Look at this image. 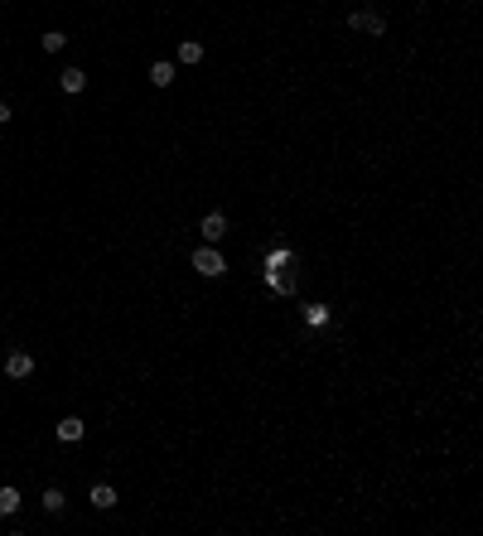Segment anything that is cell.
Returning <instances> with one entry per match:
<instances>
[{
  "label": "cell",
  "mask_w": 483,
  "mask_h": 536,
  "mask_svg": "<svg viewBox=\"0 0 483 536\" xmlns=\"http://www.w3.org/2000/svg\"><path fill=\"white\" fill-rule=\"evenodd\" d=\"M189 266L198 271V276H208V280L227 271V261H222V251H218V246H208V242H203V246H198V251L189 256Z\"/></svg>",
  "instance_id": "6da1fadb"
},
{
  "label": "cell",
  "mask_w": 483,
  "mask_h": 536,
  "mask_svg": "<svg viewBox=\"0 0 483 536\" xmlns=\"http://www.w3.org/2000/svg\"><path fill=\"white\" fill-rule=\"evenodd\" d=\"M348 29H353V34H386V19L377 10H353V15H348Z\"/></svg>",
  "instance_id": "7a4b0ae2"
},
{
  "label": "cell",
  "mask_w": 483,
  "mask_h": 536,
  "mask_svg": "<svg viewBox=\"0 0 483 536\" xmlns=\"http://www.w3.org/2000/svg\"><path fill=\"white\" fill-rule=\"evenodd\" d=\"M5 377H15V382H24V377H34V353H24V348H15V353L5 358Z\"/></svg>",
  "instance_id": "3957f363"
},
{
  "label": "cell",
  "mask_w": 483,
  "mask_h": 536,
  "mask_svg": "<svg viewBox=\"0 0 483 536\" xmlns=\"http://www.w3.org/2000/svg\"><path fill=\"white\" fill-rule=\"evenodd\" d=\"M198 232H203V242H208V246H218V242L227 237V217H222V213H208L203 222H198Z\"/></svg>",
  "instance_id": "277c9868"
},
{
  "label": "cell",
  "mask_w": 483,
  "mask_h": 536,
  "mask_svg": "<svg viewBox=\"0 0 483 536\" xmlns=\"http://www.w3.org/2000/svg\"><path fill=\"white\" fill-rule=\"evenodd\" d=\"M54 435H58V439H63V444H78V439H83V435H88V426H83V421H78V416H63V421H58V426H54Z\"/></svg>",
  "instance_id": "5b68a950"
},
{
  "label": "cell",
  "mask_w": 483,
  "mask_h": 536,
  "mask_svg": "<svg viewBox=\"0 0 483 536\" xmlns=\"http://www.w3.org/2000/svg\"><path fill=\"white\" fill-rule=\"evenodd\" d=\"M58 87H63L68 97H78V92L88 87V73H83V68H63V73H58Z\"/></svg>",
  "instance_id": "8992f818"
},
{
  "label": "cell",
  "mask_w": 483,
  "mask_h": 536,
  "mask_svg": "<svg viewBox=\"0 0 483 536\" xmlns=\"http://www.w3.org/2000/svg\"><path fill=\"white\" fill-rule=\"evenodd\" d=\"M92 508L97 512H111V508H116V488H111V483H97L92 488Z\"/></svg>",
  "instance_id": "52a82bcc"
},
{
  "label": "cell",
  "mask_w": 483,
  "mask_h": 536,
  "mask_svg": "<svg viewBox=\"0 0 483 536\" xmlns=\"http://www.w3.org/2000/svg\"><path fill=\"white\" fill-rule=\"evenodd\" d=\"M179 63H184V68L203 63V44H198V39H179Z\"/></svg>",
  "instance_id": "ba28073f"
},
{
  "label": "cell",
  "mask_w": 483,
  "mask_h": 536,
  "mask_svg": "<svg viewBox=\"0 0 483 536\" xmlns=\"http://www.w3.org/2000/svg\"><path fill=\"white\" fill-rule=\"evenodd\" d=\"M150 83H155V87H170V83H174V63H165V58L150 63Z\"/></svg>",
  "instance_id": "9c48e42d"
},
{
  "label": "cell",
  "mask_w": 483,
  "mask_h": 536,
  "mask_svg": "<svg viewBox=\"0 0 483 536\" xmlns=\"http://www.w3.org/2000/svg\"><path fill=\"white\" fill-rule=\"evenodd\" d=\"M39 503H44V512H54V517H58V512L68 508V498H63V488H44V498H39Z\"/></svg>",
  "instance_id": "30bf717a"
},
{
  "label": "cell",
  "mask_w": 483,
  "mask_h": 536,
  "mask_svg": "<svg viewBox=\"0 0 483 536\" xmlns=\"http://www.w3.org/2000/svg\"><path fill=\"white\" fill-rule=\"evenodd\" d=\"M39 44H44V53H63V44H68V34H63V29H49V34H44Z\"/></svg>",
  "instance_id": "8fae6325"
},
{
  "label": "cell",
  "mask_w": 483,
  "mask_h": 536,
  "mask_svg": "<svg viewBox=\"0 0 483 536\" xmlns=\"http://www.w3.org/2000/svg\"><path fill=\"white\" fill-rule=\"evenodd\" d=\"M19 512V493L15 488H0V517H15Z\"/></svg>",
  "instance_id": "7c38bea8"
},
{
  "label": "cell",
  "mask_w": 483,
  "mask_h": 536,
  "mask_svg": "<svg viewBox=\"0 0 483 536\" xmlns=\"http://www.w3.org/2000/svg\"><path fill=\"white\" fill-rule=\"evenodd\" d=\"M271 290H281V295H290V290H295V280H290V276H276V271H271Z\"/></svg>",
  "instance_id": "4fadbf2b"
},
{
  "label": "cell",
  "mask_w": 483,
  "mask_h": 536,
  "mask_svg": "<svg viewBox=\"0 0 483 536\" xmlns=\"http://www.w3.org/2000/svg\"><path fill=\"white\" fill-rule=\"evenodd\" d=\"M309 324H329V305H309Z\"/></svg>",
  "instance_id": "5bb4252c"
},
{
  "label": "cell",
  "mask_w": 483,
  "mask_h": 536,
  "mask_svg": "<svg viewBox=\"0 0 483 536\" xmlns=\"http://www.w3.org/2000/svg\"><path fill=\"white\" fill-rule=\"evenodd\" d=\"M10 116H15V111H10V102H0V126H5Z\"/></svg>",
  "instance_id": "9a60e30c"
}]
</instances>
